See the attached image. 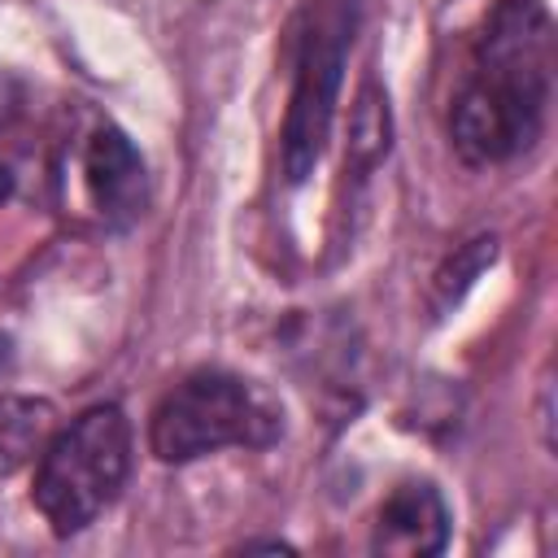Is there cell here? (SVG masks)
Listing matches in <instances>:
<instances>
[{"label":"cell","mask_w":558,"mask_h":558,"mask_svg":"<svg viewBox=\"0 0 558 558\" xmlns=\"http://www.w3.org/2000/svg\"><path fill=\"white\" fill-rule=\"evenodd\" d=\"M493 257H497V235H475V240L458 244V248L445 257V266L436 270V279H432V288H436V310L458 305L462 292L475 283V275H480Z\"/></svg>","instance_id":"9"},{"label":"cell","mask_w":558,"mask_h":558,"mask_svg":"<svg viewBox=\"0 0 558 558\" xmlns=\"http://www.w3.org/2000/svg\"><path fill=\"white\" fill-rule=\"evenodd\" d=\"M83 183L109 231H131L148 209V166L126 131L96 126L83 144Z\"/></svg>","instance_id":"5"},{"label":"cell","mask_w":558,"mask_h":558,"mask_svg":"<svg viewBox=\"0 0 558 558\" xmlns=\"http://www.w3.org/2000/svg\"><path fill=\"white\" fill-rule=\"evenodd\" d=\"M554 100V17L545 0H497L449 96V148L462 166H501L527 153Z\"/></svg>","instance_id":"1"},{"label":"cell","mask_w":558,"mask_h":558,"mask_svg":"<svg viewBox=\"0 0 558 558\" xmlns=\"http://www.w3.org/2000/svg\"><path fill=\"white\" fill-rule=\"evenodd\" d=\"M392 144V113H388V92L366 78L357 100H353V122H349V161L353 170H375L388 157Z\"/></svg>","instance_id":"8"},{"label":"cell","mask_w":558,"mask_h":558,"mask_svg":"<svg viewBox=\"0 0 558 558\" xmlns=\"http://www.w3.org/2000/svg\"><path fill=\"white\" fill-rule=\"evenodd\" d=\"M283 436V410L244 375L201 366L183 375L148 414V453L166 466L218 449H266Z\"/></svg>","instance_id":"3"},{"label":"cell","mask_w":558,"mask_h":558,"mask_svg":"<svg viewBox=\"0 0 558 558\" xmlns=\"http://www.w3.org/2000/svg\"><path fill=\"white\" fill-rule=\"evenodd\" d=\"M240 549H292L288 541H244Z\"/></svg>","instance_id":"12"},{"label":"cell","mask_w":558,"mask_h":558,"mask_svg":"<svg viewBox=\"0 0 558 558\" xmlns=\"http://www.w3.org/2000/svg\"><path fill=\"white\" fill-rule=\"evenodd\" d=\"M17 109H22V83L0 70V126H9L17 118Z\"/></svg>","instance_id":"10"},{"label":"cell","mask_w":558,"mask_h":558,"mask_svg":"<svg viewBox=\"0 0 558 558\" xmlns=\"http://www.w3.org/2000/svg\"><path fill=\"white\" fill-rule=\"evenodd\" d=\"M9 196H13V170H9L4 161H0V205H4Z\"/></svg>","instance_id":"11"},{"label":"cell","mask_w":558,"mask_h":558,"mask_svg":"<svg viewBox=\"0 0 558 558\" xmlns=\"http://www.w3.org/2000/svg\"><path fill=\"white\" fill-rule=\"evenodd\" d=\"M357 26L362 0H310L292 22V87L279 126V170L288 183H305L327 153Z\"/></svg>","instance_id":"4"},{"label":"cell","mask_w":558,"mask_h":558,"mask_svg":"<svg viewBox=\"0 0 558 558\" xmlns=\"http://www.w3.org/2000/svg\"><path fill=\"white\" fill-rule=\"evenodd\" d=\"M135 466V432L118 401L87 405L48 436L35 458L31 506L52 536L87 532L126 488Z\"/></svg>","instance_id":"2"},{"label":"cell","mask_w":558,"mask_h":558,"mask_svg":"<svg viewBox=\"0 0 558 558\" xmlns=\"http://www.w3.org/2000/svg\"><path fill=\"white\" fill-rule=\"evenodd\" d=\"M449 532H453V514L445 493L432 480H401L375 510L371 554L432 558L449 545Z\"/></svg>","instance_id":"6"},{"label":"cell","mask_w":558,"mask_h":558,"mask_svg":"<svg viewBox=\"0 0 558 558\" xmlns=\"http://www.w3.org/2000/svg\"><path fill=\"white\" fill-rule=\"evenodd\" d=\"M9 362H13V353H9V336H0V375L9 371Z\"/></svg>","instance_id":"13"},{"label":"cell","mask_w":558,"mask_h":558,"mask_svg":"<svg viewBox=\"0 0 558 558\" xmlns=\"http://www.w3.org/2000/svg\"><path fill=\"white\" fill-rule=\"evenodd\" d=\"M57 432V410L48 397H26V392H0V480L22 471L48 436Z\"/></svg>","instance_id":"7"}]
</instances>
